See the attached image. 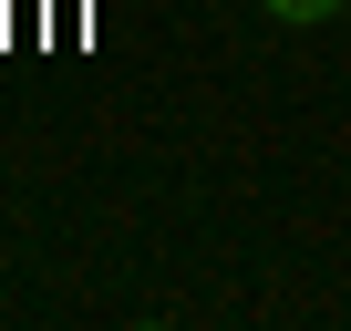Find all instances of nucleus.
<instances>
[{"label":"nucleus","instance_id":"1","mask_svg":"<svg viewBox=\"0 0 351 331\" xmlns=\"http://www.w3.org/2000/svg\"><path fill=\"white\" fill-rule=\"evenodd\" d=\"M258 11H269V21H330L341 0H258Z\"/></svg>","mask_w":351,"mask_h":331}]
</instances>
